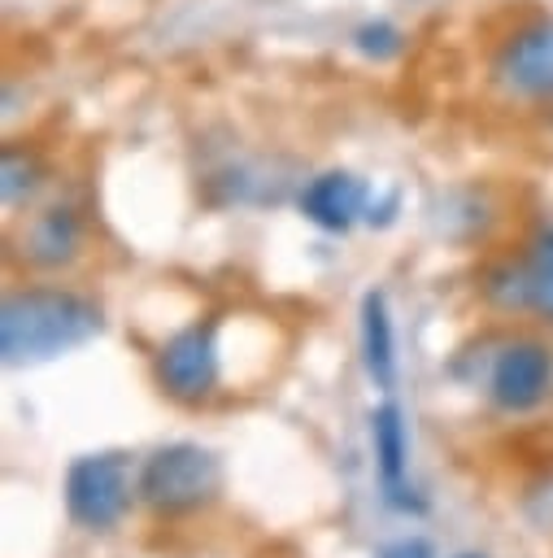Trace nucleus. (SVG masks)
Segmentation results:
<instances>
[{
  "label": "nucleus",
  "instance_id": "obj_13",
  "mask_svg": "<svg viewBox=\"0 0 553 558\" xmlns=\"http://www.w3.org/2000/svg\"><path fill=\"white\" fill-rule=\"evenodd\" d=\"M374 558H435V549H431V541H422V536H405V541L383 545Z\"/></svg>",
  "mask_w": 553,
  "mask_h": 558
},
{
  "label": "nucleus",
  "instance_id": "obj_4",
  "mask_svg": "<svg viewBox=\"0 0 553 558\" xmlns=\"http://www.w3.org/2000/svg\"><path fill=\"white\" fill-rule=\"evenodd\" d=\"M492 78L523 100L553 96V17H527L514 26L492 57Z\"/></svg>",
  "mask_w": 553,
  "mask_h": 558
},
{
  "label": "nucleus",
  "instance_id": "obj_7",
  "mask_svg": "<svg viewBox=\"0 0 553 558\" xmlns=\"http://www.w3.org/2000/svg\"><path fill=\"white\" fill-rule=\"evenodd\" d=\"M370 445H374V466H379V484L388 493L392 506L401 510H422V501L405 497V466H409V432H405V414L396 401H383L370 410Z\"/></svg>",
  "mask_w": 553,
  "mask_h": 558
},
{
  "label": "nucleus",
  "instance_id": "obj_6",
  "mask_svg": "<svg viewBox=\"0 0 553 558\" xmlns=\"http://www.w3.org/2000/svg\"><path fill=\"white\" fill-rule=\"evenodd\" d=\"M549 384H553V353L544 344H536V340L505 344L496 353V362H492V375H488L492 401L501 410H514V414L540 405Z\"/></svg>",
  "mask_w": 553,
  "mask_h": 558
},
{
  "label": "nucleus",
  "instance_id": "obj_10",
  "mask_svg": "<svg viewBox=\"0 0 553 558\" xmlns=\"http://www.w3.org/2000/svg\"><path fill=\"white\" fill-rule=\"evenodd\" d=\"M26 257L35 262V266H65L74 253H78V218H74V209H65V205H52V209H44L30 227H26Z\"/></svg>",
  "mask_w": 553,
  "mask_h": 558
},
{
  "label": "nucleus",
  "instance_id": "obj_8",
  "mask_svg": "<svg viewBox=\"0 0 553 558\" xmlns=\"http://www.w3.org/2000/svg\"><path fill=\"white\" fill-rule=\"evenodd\" d=\"M366 209V183L348 170H327L305 183L300 214L322 231H348Z\"/></svg>",
  "mask_w": 553,
  "mask_h": 558
},
{
  "label": "nucleus",
  "instance_id": "obj_11",
  "mask_svg": "<svg viewBox=\"0 0 553 558\" xmlns=\"http://www.w3.org/2000/svg\"><path fill=\"white\" fill-rule=\"evenodd\" d=\"M523 279V305L553 323V231H540L527 248V262L518 266Z\"/></svg>",
  "mask_w": 553,
  "mask_h": 558
},
{
  "label": "nucleus",
  "instance_id": "obj_2",
  "mask_svg": "<svg viewBox=\"0 0 553 558\" xmlns=\"http://www.w3.org/2000/svg\"><path fill=\"white\" fill-rule=\"evenodd\" d=\"M222 488V462L192 445V440H179V445H161L144 471H139V497L152 506V510H165V514H183V510H196L205 506L213 493Z\"/></svg>",
  "mask_w": 553,
  "mask_h": 558
},
{
  "label": "nucleus",
  "instance_id": "obj_9",
  "mask_svg": "<svg viewBox=\"0 0 553 558\" xmlns=\"http://www.w3.org/2000/svg\"><path fill=\"white\" fill-rule=\"evenodd\" d=\"M361 362L379 388L396 384V331H392V314H388L383 292L361 296Z\"/></svg>",
  "mask_w": 553,
  "mask_h": 558
},
{
  "label": "nucleus",
  "instance_id": "obj_3",
  "mask_svg": "<svg viewBox=\"0 0 553 558\" xmlns=\"http://www.w3.org/2000/svg\"><path fill=\"white\" fill-rule=\"evenodd\" d=\"M131 506L126 462L118 453H87L74 458L65 471V510L87 532H109L122 523Z\"/></svg>",
  "mask_w": 553,
  "mask_h": 558
},
{
  "label": "nucleus",
  "instance_id": "obj_5",
  "mask_svg": "<svg viewBox=\"0 0 553 558\" xmlns=\"http://www.w3.org/2000/svg\"><path fill=\"white\" fill-rule=\"evenodd\" d=\"M157 379L170 397L179 401H200L213 392L218 384V344H213V327H183L179 336H170L157 353Z\"/></svg>",
  "mask_w": 553,
  "mask_h": 558
},
{
  "label": "nucleus",
  "instance_id": "obj_14",
  "mask_svg": "<svg viewBox=\"0 0 553 558\" xmlns=\"http://www.w3.org/2000/svg\"><path fill=\"white\" fill-rule=\"evenodd\" d=\"M466 558H475V554H466Z\"/></svg>",
  "mask_w": 553,
  "mask_h": 558
},
{
  "label": "nucleus",
  "instance_id": "obj_12",
  "mask_svg": "<svg viewBox=\"0 0 553 558\" xmlns=\"http://www.w3.org/2000/svg\"><path fill=\"white\" fill-rule=\"evenodd\" d=\"M0 174H4V179H0L4 205L26 201V196L35 192V183H39V166H35V157H26V153H17V148H4V170H0Z\"/></svg>",
  "mask_w": 553,
  "mask_h": 558
},
{
  "label": "nucleus",
  "instance_id": "obj_1",
  "mask_svg": "<svg viewBox=\"0 0 553 558\" xmlns=\"http://www.w3.org/2000/svg\"><path fill=\"white\" fill-rule=\"evenodd\" d=\"M100 327L105 318L87 296L65 288H26L13 292L0 310V349L13 366L44 362L87 344L91 336H100Z\"/></svg>",
  "mask_w": 553,
  "mask_h": 558
}]
</instances>
